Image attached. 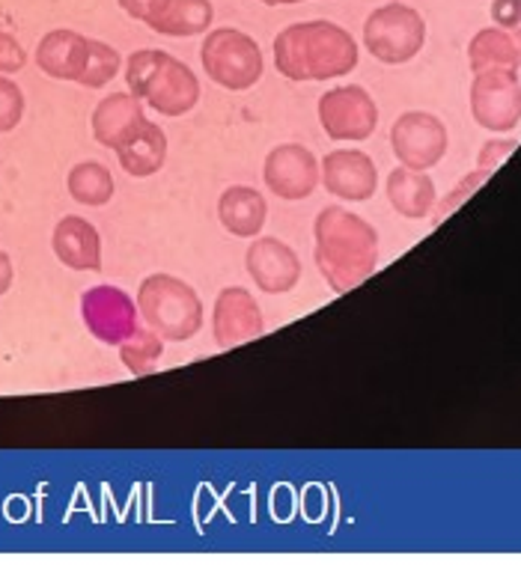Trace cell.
<instances>
[{
	"label": "cell",
	"mask_w": 521,
	"mask_h": 565,
	"mask_svg": "<svg viewBox=\"0 0 521 565\" xmlns=\"http://www.w3.org/2000/svg\"><path fill=\"white\" fill-rule=\"evenodd\" d=\"M391 149L408 170H429L447 152V128L426 110H408L391 128Z\"/></svg>",
	"instance_id": "obj_10"
},
{
	"label": "cell",
	"mask_w": 521,
	"mask_h": 565,
	"mask_svg": "<svg viewBox=\"0 0 521 565\" xmlns=\"http://www.w3.org/2000/svg\"><path fill=\"white\" fill-rule=\"evenodd\" d=\"M515 147H519L515 140H492V143H486V149L480 152V170L492 173L495 167L501 164L503 158L510 156Z\"/></svg>",
	"instance_id": "obj_29"
},
{
	"label": "cell",
	"mask_w": 521,
	"mask_h": 565,
	"mask_svg": "<svg viewBox=\"0 0 521 565\" xmlns=\"http://www.w3.org/2000/svg\"><path fill=\"white\" fill-rule=\"evenodd\" d=\"M24 117V93L15 81L0 75V135H10Z\"/></svg>",
	"instance_id": "obj_26"
},
{
	"label": "cell",
	"mask_w": 521,
	"mask_h": 565,
	"mask_svg": "<svg viewBox=\"0 0 521 565\" xmlns=\"http://www.w3.org/2000/svg\"><path fill=\"white\" fill-rule=\"evenodd\" d=\"M28 66V51L21 49V42L0 30V75H12V72H21Z\"/></svg>",
	"instance_id": "obj_27"
},
{
	"label": "cell",
	"mask_w": 521,
	"mask_h": 565,
	"mask_svg": "<svg viewBox=\"0 0 521 565\" xmlns=\"http://www.w3.org/2000/svg\"><path fill=\"white\" fill-rule=\"evenodd\" d=\"M471 114L489 131H512L521 122L519 68H482L474 72Z\"/></svg>",
	"instance_id": "obj_7"
},
{
	"label": "cell",
	"mask_w": 521,
	"mask_h": 565,
	"mask_svg": "<svg viewBox=\"0 0 521 565\" xmlns=\"http://www.w3.org/2000/svg\"><path fill=\"white\" fill-rule=\"evenodd\" d=\"M507 30H512V33H515V36H519V42H521V7H519V12H515V19H512V24Z\"/></svg>",
	"instance_id": "obj_32"
},
{
	"label": "cell",
	"mask_w": 521,
	"mask_h": 565,
	"mask_svg": "<svg viewBox=\"0 0 521 565\" xmlns=\"http://www.w3.org/2000/svg\"><path fill=\"white\" fill-rule=\"evenodd\" d=\"M245 268L251 280L256 282V289H263L266 295L293 292L301 280L298 254L289 244L272 238V235L251 242L245 254Z\"/></svg>",
	"instance_id": "obj_14"
},
{
	"label": "cell",
	"mask_w": 521,
	"mask_h": 565,
	"mask_svg": "<svg viewBox=\"0 0 521 565\" xmlns=\"http://www.w3.org/2000/svg\"><path fill=\"white\" fill-rule=\"evenodd\" d=\"M266 7H296V3H305V0H259Z\"/></svg>",
	"instance_id": "obj_31"
},
{
	"label": "cell",
	"mask_w": 521,
	"mask_h": 565,
	"mask_svg": "<svg viewBox=\"0 0 521 565\" xmlns=\"http://www.w3.org/2000/svg\"><path fill=\"white\" fill-rule=\"evenodd\" d=\"M468 63L471 72L482 68H519L521 66V42L507 28H486L468 45Z\"/></svg>",
	"instance_id": "obj_22"
},
{
	"label": "cell",
	"mask_w": 521,
	"mask_h": 565,
	"mask_svg": "<svg viewBox=\"0 0 521 565\" xmlns=\"http://www.w3.org/2000/svg\"><path fill=\"white\" fill-rule=\"evenodd\" d=\"M51 247L60 263L72 271H102V235L78 215H66L54 226Z\"/></svg>",
	"instance_id": "obj_16"
},
{
	"label": "cell",
	"mask_w": 521,
	"mask_h": 565,
	"mask_svg": "<svg viewBox=\"0 0 521 565\" xmlns=\"http://www.w3.org/2000/svg\"><path fill=\"white\" fill-rule=\"evenodd\" d=\"M263 331H266V319L254 295L242 286H226L217 292L212 310V337L217 349H236L242 342L263 337Z\"/></svg>",
	"instance_id": "obj_11"
},
{
	"label": "cell",
	"mask_w": 521,
	"mask_h": 565,
	"mask_svg": "<svg viewBox=\"0 0 521 565\" xmlns=\"http://www.w3.org/2000/svg\"><path fill=\"white\" fill-rule=\"evenodd\" d=\"M426 21L408 3H384L364 21V45L379 63L403 66L421 54Z\"/></svg>",
	"instance_id": "obj_6"
},
{
	"label": "cell",
	"mask_w": 521,
	"mask_h": 565,
	"mask_svg": "<svg viewBox=\"0 0 521 565\" xmlns=\"http://www.w3.org/2000/svg\"><path fill=\"white\" fill-rule=\"evenodd\" d=\"M119 68H123V57H119V51L114 45L102 40H89V57H87V68H84V75L78 78L81 87L87 89H102L105 84L117 78Z\"/></svg>",
	"instance_id": "obj_25"
},
{
	"label": "cell",
	"mask_w": 521,
	"mask_h": 565,
	"mask_svg": "<svg viewBox=\"0 0 521 565\" xmlns=\"http://www.w3.org/2000/svg\"><path fill=\"white\" fill-rule=\"evenodd\" d=\"M114 152L119 158V167L128 175L149 179V175H156L164 167V161H168V135H164L161 126L143 119L131 135L123 137V143Z\"/></svg>",
	"instance_id": "obj_17"
},
{
	"label": "cell",
	"mask_w": 521,
	"mask_h": 565,
	"mask_svg": "<svg viewBox=\"0 0 521 565\" xmlns=\"http://www.w3.org/2000/svg\"><path fill=\"white\" fill-rule=\"evenodd\" d=\"M319 122H322L325 135L331 140H366L379 126V108H375L373 96L364 87H345L328 89L319 98Z\"/></svg>",
	"instance_id": "obj_9"
},
{
	"label": "cell",
	"mask_w": 521,
	"mask_h": 565,
	"mask_svg": "<svg viewBox=\"0 0 521 565\" xmlns=\"http://www.w3.org/2000/svg\"><path fill=\"white\" fill-rule=\"evenodd\" d=\"M128 93L161 117H182L198 108L200 81L182 60L170 57L168 51L140 49L126 60Z\"/></svg>",
	"instance_id": "obj_3"
},
{
	"label": "cell",
	"mask_w": 521,
	"mask_h": 565,
	"mask_svg": "<svg viewBox=\"0 0 521 565\" xmlns=\"http://www.w3.org/2000/svg\"><path fill=\"white\" fill-rule=\"evenodd\" d=\"M275 66L289 81H331L358 66V42L334 21H298L275 36Z\"/></svg>",
	"instance_id": "obj_2"
},
{
	"label": "cell",
	"mask_w": 521,
	"mask_h": 565,
	"mask_svg": "<svg viewBox=\"0 0 521 565\" xmlns=\"http://www.w3.org/2000/svg\"><path fill=\"white\" fill-rule=\"evenodd\" d=\"M89 57V40L78 30L57 28L45 33L36 45V66L54 81H75L84 75Z\"/></svg>",
	"instance_id": "obj_15"
},
{
	"label": "cell",
	"mask_w": 521,
	"mask_h": 565,
	"mask_svg": "<svg viewBox=\"0 0 521 565\" xmlns=\"http://www.w3.org/2000/svg\"><path fill=\"white\" fill-rule=\"evenodd\" d=\"M268 203L256 188L230 185L217 200V221L236 238H256L266 226Z\"/></svg>",
	"instance_id": "obj_18"
},
{
	"label": "cell",
	"mask_w": 521,
	"mask_h": 565,
	"mask_svg": "<svg viewBox=\"0 0 521 565\" xmlns=\"http://www.w3.org/2000/svg\"><path fill=\"white\" fill-rule=\"evenodd\" d=\"M200 63L206 68L212 84L233 89V93L259 84L263 72H266V60H263V51L254 36H247L245 30L236 28L209 30L206 42L200 49Z\"/></svg>",
	"instance_id": "obj_5"
},
{
	"label": "cell",
	"mask_w": 521,
	"mask_h": 565,
	"mask_svg": "<svg viewBox=\"0 0 521 565\" xmlns=\"http://www.w3.org/2000/svg\"><path fill=\"white\" fill-rule=\"evenodd\" d=\"M81 319L105 345H119L140 328L138 303L119 286H93L81 295Z\"/></svg>",
	"instance_id": "obj_8"
},
{
	"label": "cell",
	"mask_w": 521,
	"mask_h": 565,
	"mask_svg": "<svg viewBox=\"0 0 521 565\" xmlns=\"http://www.w3.org/2000/svg\"><path fill=\"white\" fill-rule=\"evenodd\" d=\"M117 3H119V10L126 12L128 19L149 24V21L156 19L158 12L164 10V3H168V0H117Z\"/></svg>",
	"instance_id": "obj_28"
},
{
	"label": "cell",
	"mask_w": 521,
	"mask_h": 565,
	"mask_svg": "<svg viewBox=\"0 0 521 565\" xmlns=\"http://www.w3.org/2000/svg\"><path fill=\"white\" fill-rule=\"evenodd\" d=\"M138 312L149 331L164 342H185L203 328V301L198 289L173 274H152L140 282Z\"/></svg>",
	"instance_id": "obj_4"
},
{
	"label": "cell",
	"mask_w": 521,
	"mask_h": 565,
	"mask_svg": "<svg viewBox=\"0 0 521 565\" xmlns=\"http://www.w3.org/2000/svg\"><path fill=\"white\" fill-rule=\"evenodd\" d=\"M212 21H215V7H212V0H168L164 10L158 12L147 28L161 33V36L188 40V36L206 33V30L212 28Z\"/></svg>",
	"instance_id": "obj_21"
},
{
	"label": "cell",
	"mask_w": 521,
	"mask_h": 565,
	"mask_svg": "<svg viewBox=\"0 0 521 565\" xmlns=\"http://www.w3.org/2000/svg\"><path fill=\"white\" fill-rule=\"evenodd\" d=\"M143 119H147V114H143L140 98H135L131 93H110L93 110V137L102 147L117 149L123 137L131 135Z\"/></svg>",
	"instance_id": "obj_19"
},
{
	"label": "cell",
	"mask_w": 521,
	"mask_h": 565,
	"mask_svg": "<svg viewBox=\"0 0 521 565\" xmlns=\"http://www.w3.org/2000/svg\"><path fill=\"white\" fill-rule=\"evenodd\" d=\"M12 280H15V268H12V259L7 250H0V298L10 292Z\"/></svg>",
	"instance_id": "obj_30"
},
{
	"label": "cell",
	"mask_w": 521,
	"mask_h": 565,
	"mask_svg": "<svg viewBox=\"0 0 521 565\" xmlns=\"http://www.w3.org/2000/svg\"><path fill=\"white\" fill-rule=\"evenodd\" d=\"M384 191H387V200L396 209V215L408 217V221H421L433 212L435 182L423 170H408V167L391 170Z\"/></svg>",
	"instance_id": "obj_20"
},
{
	"label": "cell",
	"mask_w": 521,
	"mask_h": 565,
	"mask_svg": "<svg viewBox=\"0 0 521 565\" xmlns=\"http://www.w3.org/2000/svg\"><path fill=\"white\" fill-rule=\"evenodd\" d=\"M319 274L337 295L349 292L379 265V233L343 205H325L313 224Z\"/></svg>",
	"instance_id": "obj_1"
},
{
	"label": "cell",
	"mask_w": 521,
	"mask_h": 565,
	"mask_svg": "<svg viewBox=\"0 0 521 565\" xmlns=\"http://www.w3.org/2000/svg\"><path fill=\"white\" fill-rule=\"evenodd\" d=\"M66 188L75 203L99 209V205L110 203V196H114V175L99 161H81L70 170Z\"/></svg>",
	"instance_id": "obj_23"
},
{
	"label": "cell",
	"mask_w": 521,
	"mask_h": 565,
	"mask_svg": "<svg viewBox=\"0 0 521 565\" xmlns=\"http://www.w3.org/2000/svg\"><path fill=\"white\" fill-rule=\"evenodd\" d=\"M263 179L280 200H307L319 185V161L301 143H284L266 156Z\"/></svg>",
	"instance_id": "obj_12"
},
{
	"label": "cell",
	"mask_w": 521,
	"mask_h": 565,
	"mask_svg": "<svg viewBox=\"0 0 521 565\" xmlns=\"http://www.w3.org/2000/svg\"><path fill=\"white\" fill-rule=\"evenodd\" d=\"M319 182L328 194L349 203H364L379 188V170L373 158L361 149H334L319 164Z\"/></svg>",
	"instance_id": "obj_13"
},
{
	"label": "cell",
	"mask_w": 521,
	"mask_h": 565,
	"mask_svg": "<svg viewBox=\"0 0 521 565\" xmlns=\"http://www.w3.org/2000/svg\"><path fill=\"white\" fill-rule=\"evenodd\" d=\"M161 354H164V340L149 328H138L126 342H119V361L131 375L156 372Z\"/></svg>",
	"instance_id": "obj_24"
}]
</instances>
